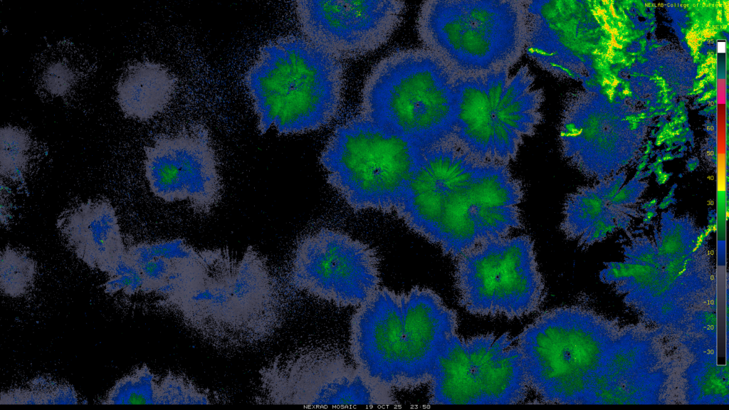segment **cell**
<instances>
[{
    "instance_id": "cell-1",
    "label": "cell",
    "mask_w": 729,
    "mask_h": 410,
    "mask_svg": "<svg viewBox=\"0 0 729 410\" xmlns=\"http://www.w3.org/2000/svg\"><path fill=\"white\" fill-rule=\"evenodd\" d=\"M524 195L509 164L481 159L450 140L421 149L397 214L455 260L522 228Z\"/></svg>"
},
{
    "instance_id": "cell-2",
    "label": "cell",
    "mask_w": 729,
    "mask_h": 410,
    "mask_svg": "<svg viewBox=\"0 0 729 410\" xmlns=\"http://www.w3.org/2000/svg\"><path fill=\"white\" fill-rule=\"evenodd\" d=\"M457 328L456 312L434 290L379 287L352 315L350 352L371 377L393 389H414L430 382L440 351Z\"/></svg>"
},
{
    "instance_id": "cell-3",
    "label": "cell",
    "mask_w": 729,
    "mask_h": 410,
    "mask_svg": "<svg viewBox=\"0 0 729 410\" xmlns=\"http://www.w3.org/2000/svg\"><path fill=\"white\" fill-rule=\"evenodd\" d=\"M263 135L318 130L342 105L343 68L339 58L305 37L289 35L263 45L244 76Z\"/></svg>"
},
{
    "instance_id": "cell-4",
    "label": "cell",
    "mask_w": 729,
    "mask_h": 410,
    "mask_svg": "<svg viewBox=\"0 0 729 410\" xmlns=\"http://www.w3.org/2000/svg\"><path fill=\"white\" fill-rule=\"evenodd\" d=\"M620 332L615 320L580 306L542 313L516 344L528 387L545 403L594 404Z\"/></svg>"
},
{
    "instance_id": "cell-5",
    "label": "cell",
    "mask_w": 729,
    "mask_h": 410,
    "mask_svg": "<svg viewBox=\"0 0 729 410\" xmlns=\"http://www.w3.org/2000/svg\"><path fill=\"white\" fill-rule=\"evenodd\" d=\"M457 77L440 57L425 48L394 51L368 75L360 115L420 147L452 140Z\"/></svg>"
},
{
    "instance_id": "cell-6",
    "label": "cell",
    "mask_w": 729,
    "mask_h": 410,
    "mask_svg": "<svg viewBox=\"0 0 729 410\" xmlns=\"http://www.w3.org/2000/svg\"><path fill=\"white\" fill-rule=\"evenodd\" d=\"M416 31L424 48L458 76L510 70L525 53V1H426L419 10Z\"/></svg>"
},
{
    "instance_id": "cell-7",
    "label": "cell",
    "mask_w": 729,
    "mask_h": 410,
    "mask_svg": "<svg viewBox=\"0 0 729 410\" xmlns=\"http://www.w3.org/2000/svg\"><path fill=\"white\" fill-rule=\"evenodd\" d=\"M421 149L358 115L335 128L320 162L328 183L352 209L397 213Z\"/></svg>"
},
{
    "instance_id": "cell-8",
    "label": "cell",
    "mask_w": 729,
    "mask_h": 410,
    "mask_svg": "<svg viewBox=\"0 0 729 410\" xmlns=\"http://www.w3.org/2000/svg\"><path fill=\"white\" fill-rule=\"evenodd\" d=\"M458 76L456 127L452 140L476 157L506 164L514 161L526 137L543 120L544 91L534 88L528 65Z\"/></svg>"
},
{
    "instance_id": "cell-9",
    "label": "cell",
    "mask_w": 729,
    "mask_h": 410,
    "mask_svg": "<svg viewBox=\"0 0 729 410\" xmlns=\"http://www.w3.org/2000/svg\"><path fill=\"white\" fill-rule=\"evenodd\" d=\"M455 261L458 301L471 314L520 318L543 301L545 283L528 235L484 241Z\"/></svg>"
},
{
    "instance_id": "cell-10",
    "label": "cell",
    "mask_w": 729,
    "mask_h": 410,
    "mask_svg": "<svg viewBox=\"0 0 729 410\" xmlns=\"http://www.w3.org/2000/svg\"><path fill=\"white\" fill-rule=\"evenodd\" d=\"M429 383L430 404H515L528 389L519 350L506 333L466 339L454 333Z\"/></svg>"
},
{
    "instance_id": "cell-11",
    "label": "cell",
    "mask_w": 729,
    "mask_h": 410,
    "mask_svg": "<svg viewBox=\"0 0 729 410\" xmlns=\"http://www.w3.org/2000/svg\"><path fill=\"white\" fill-rule=\"evenodd\" d=\"M258 403L268 404L394 405V389L340 354L282 353L258 372Z\"/></svg>"
},
{
    "instance_id": "cell-12",
    "label": "cell",
    "mask_w": 729,
    "mask_h": 410,
    "mask_svg": "<svg viewBox=\"0 0 729 410\" xmlns=\"http://www.w3.org/2000/svg\"><path fill=\"white\" fill-rule=\"evenodd\" d=\"M379 261L369 245L322 228L296 245L288 281L294 289L339 308L358 307L380 287Z\"/></svg>"
},
{
    "instance_id": "cell-13",
    "label": "cell",
    "mask_w": 729,
    "mask_h": 410,
    "mask_svg": "<svg viewBox=\"0 0 729 410\" xmlns=\"http://www.w3.org/2000/svg\"><path fill=\"white\" fill-rule=\"evenodd\" d=\"M144 171L150 191L165 202L187 201L207 214L221 199L219 162L204 127L157 137L145 147Z\"/></svg>"
},
{
    "instance_id": "cell-14",
    "label": "cell",
    "mask_w": 729,
    "mask_h": 410,
    "mask_svg": "<svg viewBox=\"0 0 729 410\" xmlns=\"http://www.w3.org/2000/svg\"><path fill=\"white\" fill-rule=\"evenodd\" d=\"M295 13L305 38L340 58H354L384 46L402 22L401 1H298Z\"/></svg>"
},
{
    "instance_id": "cell-15",
    "label": "cell",
    "mask_w": 729,
    "mask_h": 410,
    "mask_svg": "<svg viewBox=\"0 0 729 410\" xmlns=\"http://www.w3.org/2000/svg\"><path fill=\"white\" fill-rule=\"evenodd\" d=\"M241 254L225 248L201 249L182 290L169 308L185 327L216 347L241 309Z\"/></svg>"
},
{
    "instance_id": "cell-16",
    "label": "cell",
    "mask_w": 729,
    "mask_h": 410,
    "mask_svg": "<svg viewBox=\"0 0 729 410\" xmlns=\"http://www.w3.org/2000/svg\"><path fill=\"white\" fill-rule=\"evenodd\" d=\"M56 227L75 255L102 271L125 245L118 217L106 199H88L63 212Z\"/></svg>"
},
{
    "instance_id": "cell-17",
    "label": "cell",
    "mask_w": 729,
    "mask_h": 410,
    "mask_svg": "<svg viewBox=\"0 0 729 410\" xmlns=\"http://www.w3.org/2000/svg\"><path fill=\"white\" fill-rule=\"evenodd\" d=\"M177 80L162 65L139 62L129 66L117 85V100L129 117L147 120L170 102Z\"/></svg>"
},
{
    "instance_id": "cell-18",
    "label": "cell",
    "mask_w": 729,
    "mask_h": 410,
    "mask_svg": "<svg viewBox=\"0 0 729 410\" xmlns=\"http://www.w3.org/2000/svg\"><path fill=\"white\" fill-rule=\"evenodd\" d=\"M227 399L225 394L198 386L184 374L168 372L159 378L156 404H212Z\"/></svg>"
},
{
    "instance_id": "cell-19",
    "label": "cell",
    "mask_w": 729,
    "mask_h": 410,
    "mask_svg": "<svg viewBox=\"0 0 729 410\" xmlns=\"http://www.w3.org/2000/svg\"><path fill=\"white\" fill-rule=\"evenodd\" d=\"M159 378L146 364L138 367L117 381L102 403L156 404Z\"/></svg>"
},
{
    "instance_id": "cell-20",
    "label": "cell",
    "mask_w": 729,
    "mask_h": 410,
    "mask_svg": "<svg viewBox=\"0 0 729 410\" xmlns=\"http://www.w3.org/2000/svg\"><path fill=\"white\" fill-rule=\"evenodd\" d=\"M36 275V263L27 254L12 248L1 251L0 286L1 293L11 298L26 295L32 287Z\"/></svg>"
},
{
    "instance_id": "cell-21",
    "label": "cell",
    "mask_w": 729,
    "mask_h": 410,
    "mask_svg": "<svg viewBox=\"0 0 729 410\" xmlns=\"http://www.w3.org/2000/svg\"><path fill=\"white\" fill-rule=\"evenodd\" d=\"M0 142L1 177L11 180L21 179L28 161L29 136L19 127L6 126L1 129Z\"/></svg>"
},
{
    "instance_id": "cell-22",
    "label": "cell",
    "mask_w": 729,
    "mask_h": 410,
    "mask_svg": "<svg viewBox=\"0 0 729 410\" xmlns=\"http://www.w3.org/2000/svg\"><path fill=\"white\" fill-rule=\"evenodd\" d=\"M717 48H718V52L724 53L725 51V43L724 42H718V43Z\"/></svg>"
}]
</instances>
